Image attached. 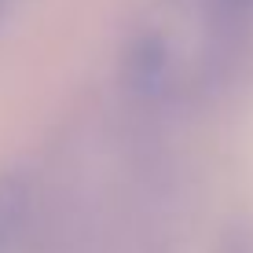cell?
I'll return each instance as SVG.
<instances>
[{
  "label": "cell",
  "mask_w": 253,
  "mask_h": 253,
  "mask_svg": "<svg viewBox=\"0 0 253 253\" xmlns=\"http://www.w3.org/2000/svg\"><path fill=\"white\" fill-rule=\"evenodd\" d=\"M37 184L30 172H0V253H30L37 242Z\"/></svg>",
  "instance_id": "6da1fadb"
},
{
  "label": "cell",
  "mask_w": 253,
  "mask_h": 253,
  "mask_svg": "<svg viewBox=\"0 0 253 253\" xmlns=\"http://www.w3.org/2000/svg\"><path fill=\"white\" fill-rule=\"evenodd\" d=\"M202 4H206V19L216 30V37H220V30H235L253 15V0H202Z\"/></svg>",
  "instance_id": "7a4b0ae2"
},
{
  "label": "cell",
  "mask_w": 253,
  "mask_h": 253,
  "mask_svg": "<svg viewBox=\"0 0 253 253\" xmlns=\"http://www.w3.org/2000/svg\"><path fill=\"white\" fill-rule=\"evenodd\" d=\"M0 7H4V0H0Z\"/></svg>",
  "instance_id": "3957f363"
}]
</instances>
